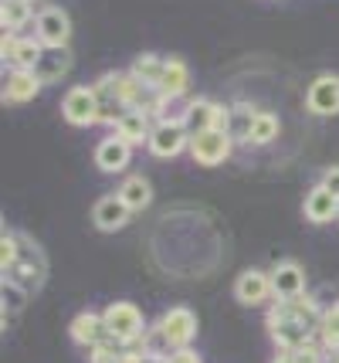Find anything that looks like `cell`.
I'll return each instance as SVG.
<instances>
[{
    "label": "cell",
    "mask_w": 339,
    "mask_h": 363,
    "mask_svg": "<svg viewBox=\"0 0 339 363\" xmlns=\"http://www.w3.org/2000/svg\"><path fill=\"white\" fill-rule=\"evenodd\" d=\"M316 323H319V313H316V306H312V302H306V299L282 302L272 316H268L272 336L285 350L306 347V343H309V333L316 330Z\"/></svg>",
    "instance_id": "6da1fadb"
},
{
    "label": "cell",
    "mask_w": 339,
    "mask_h": 363,
    "mask_svg": "<svg viewBox=\"0 0 339 363\" xmlns=\"http://www.w3.org/2000/svg\"><path fill=\"white\" fill-rule=\"evenodd\" d=\"M194 333H197V319L190 309H170L160 319V326L153 330V336H149V353H156V347L180 353L194 340Z\"/></svg>",
    "instance_id": "7a4b0ae2"
},
{
    "label": "cell",
    "mask_w": 339,
    "mask_h": 363,
    "mask_svg": "<svg viewBox=\"0 0 339 363\" xmlns=\"http://www.w3.org/2000/svg\"><path fill=\"white\" fill-rule=\"evenodd\" d=\"M183 129L190 133V136H197V133H207V129H224V133H231V112L221 109V106H214V102H207V99H197V102H190L187 109H183Z\"/></svg>",
    "instance_id": "3957f363"
},
{
    "label": "cell",
    "mask_w": 339,
    "mask_h": 363,
    "mask_svg": "<svg viewBox=\"0 0 339 363\" xmlns=\"http://www.w3.org/2000/svg\"><path fill=\"white\" fill-rule=\"evenodd\" d=\"M102 323H105V333L113 336L115 343H130V340H136L143 333V316H139V309L132 302H113L105 309Z\"/></svg>",
    "instance_id": "277c9868"
},
{
    "label": "cell",
    "mask_w": 339,
    "mask_h": 363,
    "mask_svg": "<svg viewBox=\"0 0 339 363\" xmlns=\"http://www.w3.org/2000/svg\"><path fill=\"white\" fill-rule=\"evenodd\" d=\"M62 112H65V119L71 126H92L98 119V112H102L96 89H85V85L71 89L65 95V102H62Z\"/></svg>",
    "instance_id": "5b68a950"
},
{
    "label": "cell",
    "mask_w": 339,
    "mask_h": 363,
    "mask_svg": "<svg viewBox=\"0 0 339 363\" xmlns=\"http://www.w3.org/2000/svg\"><path fill=\"white\" fill-rule=\"evenodd\" d=\"M190 153H194V160L204 163V167L224 163V157L231 153V133H224V129L197 133V136H190Z\"/></svg>",
    "instance_id": "8992f818"
},
{
    "label": "cell",
    "mask_w": 339,
    "mask_h": 363,
    "mask_svg": "<svg viewBox=\"0 0 339 363\" xmlns=\"http://www.w3.org/2000/svg\"><path fill=\"white\" fill-rule=\"evenodd\" d=\"M71 38V21L62 7H45L38 14V41L48 48H65Z\"/></svg>",
    "instance_id": "52a82bcc"
},
{
    "label": "cell",
    "mask_w": 339,
    "mask_h": 363,
    "mask_svg": "<svg viewBox=\"0 0 339 363\" xmlns=\"http://www.w3.org/2000/svg\"><path fill=\"white\" fill-rule=\"evenodd\" d=\"M45 48L31 41V38H14V34H4V62L14 65V72H34L38 62H41Z\"/></svg>",
    "instance_id": "ba28073f"
},
{
    "label": "cell",
    "mask_w": 339,
    "mask_h": 363,
    "mask_svg": "<svg viewBox=\"0 0 339 363\" xmlns=\"http://www.w3.org/2000/svg\"><path fill=\"white\" fill-rule=\"evenodd\" d=\"M309 109L316 116H336L339 112V75H319L309 89Z\"/></svg>",
    "instance_id": "9c48e42d"
},
{
    "label": "cell",
    "mask_w": 339,
    "mask_h": 363,
    "mask_svg": "<svg viewBox=\"0 0 339 363\" xmlns=\"http://www.w3.org/2000/svg\"><path fill=\"white\" fill-rule=\"evenodd\" d=\"M187 143V129L183 123H160V126L149 133V150L156 157H177Z\"/></svg>",
    "instance_id": "30bf717a"
},
{
    "label": "cell",
    "mask_w": 339,
    "mask_h": 363,
    "mask_svg": "<svg viewBox=\"0 0 339 363\" xmlns=\"http://www.w3.org/2000/svg\"><path fill=\"white\" fill-rule=\"evenodd\" d=\"M130 204L119 197V194H113V197H102L96 204V211H92V218H96V224L102 228V231H119V228H126V221H130Z\"/></svg>",
    "instance_id": "8fae6325"
},
{
    "label": "cell",
    "mask_w": 339,
    "mask_h": 363,
    "mask_svg": "<svg viewBox=\"0 0 339 363\" xmlns=\"http://www.w3.org/2000/svg\"><path fill=\"white\" fill-rule=\"evenodd\" d=\"M268 292H272V279L265 275V272H244L241 279L234 282V296L244 302V306H258V302L268 299Z\"/></svg>",
    "instance_id": "7c38bea8"
},
{
    "label": "cell",
    "mask_w": 339,
    "mask_h": 363,
    "mask_svg": "<svg viewBox=\"0 0 339 363\" xmlns=\"http://www.w3.org/2000/svg\"><path fill=\"white\" fill-rule=\"evenodd\" d=\"M96 163L105 170V174L126 170V163H130V143L119 140V136L102 140V143H98V150H96Z\"/></svg>",
    "instance_id": "4fadbf2b"
},
{
    "label": "cell",
    "mask_w": 339,
    "mask_h": 363,
    "mask_svg": "<svg viewBox=\"0 0 339 363\" xmlns=\"http://www.w3.org/2000/svg\"><path fill=\"white\" fill-rule=\"evenodd\" d=\"M272 289L282 296V299H299L302 292H306V275H302V269L299 265H292V262H285V265H278L272 275Z\"/></svg>",
    "instance_id": "5bb4252c"
},
{
    "label": "cell",
    "mask_w": 339,
    "mask_h": 363,
    "mask_svg": "<svg viewBox=\"0 0 339 363\" xmlns=\"http://www.w3.org/2000/svg\"><path fill=\"white\" fill-rule=\"evenodd\" d=\"M333 214H339V197L329 194V190L319 184V187L306 197V218L316 224H323V221H333Z\"/></svg>",
    "instance_id": "9a60e30c"
},
{
    "label": "cell",
    "mask_w": 339,
    "mask_h": 363,
    "mask_svg": "<svg viewBox=\"0 0 339 363\" xmlns=\"http://www.w3.org/2000/svg\"><path fill=\"white\" fill-rule=\"evenodd\" d=\"M45 82L38 79L34 72H11V79L4 85V99L7 102H31L34 95L41 92Z\"/></svg>",
    "instance_id": "2e32d148"
},
{
    "label": "cell",
    "mask_w": 339,
    "mask_h": 363,
    "mask_svg": "<svg viewBox=\"0 0 339 363\" xmlns=\"http://www.w3.org/2000/svg\"><path fill=\"white\" fill-rule=\"evenodd\" d=\"M68 68H71V55H68V48H48V51L41 55L38 68H34V75H38L41 82H58Z\"/></svg>",
    "instance_id": "e0dca14e"
},
{
    "label": "cell",
    "mask_w": 339,
    "mask_h": 363,
    "mask_svg": "<svg viewBox=\"0 0 339 363\" xmlns=\"http://www.w3.org/2000/svg\"><path fill=\"white\" fill-rule=\"evenodd\" d=\"M187 82H190L187 65L173 58V62H166V68H163V79H160V85H156V92H160L163 99H177V95L187 92Z\"/></svg>",
    "instance_id": "ac0fdd59"
},
{
    "label": "cell",
    "mask_w": 339,
    "mask_h": 363,
    "mask_svg": "<svg viewBox=\"0 0 339 363\" xmlns=\"http://www.w3.org/2000/svg\"><path fill=\"white\" fill-rule=\"evenodd\" d=\"M115 133H119V140L126 143H139L146 136L149 140V126H146V112H126L119 123H115Z\"/></svg>",
    "instance_id": "d6986e66"
},
{
    "label": "cell",
    "mask_w": 339,
    "mask_h": 363,
    "mask_svg": "<svg viewBox=\"0 0 339 363\" xmlns=\"http://www.w3.org/2000/svg\"><path fill=\"white\" fill-rule=\"evenodd\" d=\"M119 197L130 204V211H143L149 204V197H153V190H149V184H146L143 177H130L122 184V190H119Z\"/></svg>",
    "instance_id": "ffe728a7"
},
{
    "label": "cell",
    "mask_w": 339,
    "mask_h": 363,
    "mask_svg": "<svg viewBox=\"0 0 339 363\" xmlns=\"http://www.w3.org/2000/svg\"><path fill=\"white\" fill-rule=\"evenodd\" d=\"M102 333H105V323L98 316H92V313H81V316H75V323H71V336H75L79 343H98Z\"/></svg>",
    "instance_id": "44dd1931"
},
{
    "label": "cell",
    "mask_w": 339,
    "mask_h": 363,
    "mask_svg": "<svg viewBox=\"0 0 339 363\" xmlns=\"http://www.w3.org/2000/svg\"><path fill=\"white\" fill-rule=\"evenodd\" d=\"M275 136H278V119H275L272 112H258L255 123H251V133H248V143L265 146V143H272Z\"/></svg>",
    "instance_id": "7402d4cb"
},
{
    "label": "cell",
    "mask_w": 339,
    "mask_h": 363,
    "mask_svg": "<svg viewBox=\"0 0 339 363\" xmlns=\"http://www.w3.org/2000/svg\"><path fill=\"white\" fill-rule=\"evenodd\" d=\"M28 17H31V7H28V0H4L0 21H4V28H7V31H17V28H24V24H28Z\"/></svg>",
    "instance_id": "603a6c76"
},
{
    "label": "cell",
    "mask_w": 339,
    "mask_h": 363,
    "mask_svg": "<svg viewBox=\"0 0 339 363\" xmlns=\"http://www.w3.org/2000/svg\"><path fill=\"white\" fill-rule=\"evenodd\" d=\"M163 68H166V62H160L156 55H143L139 62L132 65V75H136V79H143L146 85H153V89H156V85H160V79H163Z\"/></svg>",
    "instance_id": "cb8c5ba5"
},
{
    "label": "cell",
    "mask_w": 339,
    "mask_h": 363,
    "mask_svg": "<svg viewBox=\"0 0 339 363\" xmlns=\"http://www.w3.org/2000/svg\"><path fill=\"white\" fill-rule=\"evenodd\" d=\"M255 116H258V112H251L248 106H234V123H238L234 136L248 140V133H251V123H255Z\"/></svg>",
    "instance_id": "d4e9b609"
},
{
    "label": "cell",
    "mask_w": 339,
    "mask_h": 363,
    "mask_svg": "<svg viewBox=\"0 0 339 363\" xmlns=\"http://www.w3.org/2000/svg\"><path fill=\"white\" fill-rule=\"evenodd\" d=\"M323 336H326V343H329V347H339V309H333V313L326 316Z\"/></svg>",
    "instance_id": "484cf974"
},
{
    "label": "cell",
    "mask_w": 339,
    "mask_h": 363,
    "mask_svg": "<svg viewBox=\"0 0 339 363\" xmlns=\"http://www.w3.org/2000/svg\"><path fill=\"white\" fill-rule=\"evenodd\" d=\"M292 363H319V353H316V347H299L292 350Z\"/></svg>",
    "instance_id": "4316f807"
},
{
    "label": "cell",
    "mask_w": 339,
    "mask_h": 363,
    "mask_svg": "<svg viewBox=\"0 0 339 363\" xmlns=\"http://www.w3.org/2000/svg\"><path fill=\"white\" fill-rule=\"evenodd\" d=\"M323 187L329 190V194H336V197H339V167H329V170H326Z\"/></svg>",
    "instance_id": "83f0119b"
},
{
    "label": "cell",
    "mask_w": 339,
    "mask_h": 363,
    "mask_svg": "<svg viewBox=\"0 0 339 363\" xmlns=\"http://www.w3.org/2000/svg\"><path fill=\"white\" fill-rule=\"evenodd\" d=\"M166 363H200V360H197V353H190V350H180V353H173Z\"/></svg>",
    "instance_id": "f1b7e54d"
},
{
    "label": "cell",
    "mask_w": 339,
    "mask_h": 363,
    "mask_svg": "<svg viewBox=\"0 0 339 363\" xmlns=\"http://www.w3.org/2000/svg\"><path fill=\"white\" fill-rule=\"evenodd\" d=\"M275 363H292V350H282V353H278V360Z\"/></svg>",
    "instance_id": "f546056e"
},
{
    "label": "cell",
    "mask_w": 339,
    "mask_h": 363,
    "mask_svg": "<svg viewBox=\"0 0 339 363\" xmlns=\"http://www.w3.org/2000/svg\"><path fill=\"white\" fill-rule=\"evenodd\" d=\"M143 363H163V360H156V357H143Z\"/></svg>",
    "instance_id": "4dcf8cb0"
},
{
    "label": "cell",
    "mask_w": 339,
    "mask_h": 363,
    "mask_svg": "<svg viewBox=\"0 0 339 363\" xmlns=\"http://www.w3.org/2000/svg\"><path fill=\"white\" fill-rule=\"evenodd\" d=\"M115 363H119V360H115Z\"/></svg>",
    "instance_id": "1f68e13d"
}]
</instances>
